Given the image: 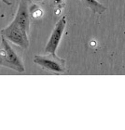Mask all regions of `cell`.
Masks as SVG:
<instances>
[{
    "label": "cell",
    "instance_id": "3957f363",
    "mask_svg": "<svg viewBox=\"0 0 125 130\" xmlns=\"http://www.w3.org/2000/svg\"><path fill=\"white\" fill-rule=\"evenodd\" d=\"M1 35L5 36L9 42L20 46L21 48L27 49L29 47L30 42L28 38V32L22 28H20L19 26H17L14 22H11L8 26L2 29Z\"/></svg>",
    "mask_w": 125,
    "mask_h": 130
},
{
    "label": "cell",
    "instance_id": "8992f818",
    "mask_svg": "<svg viewBox=\"0 0 125 130\" xmlns=\"http://www.w3.org/2000/svg\"><path fill=\"white\" fill-rule=\"evenodd\" d=\"M49 1H51V6L55 9H62L65 6V0H49Z\"/></svg>",
    "mask_w": 125,
    "mask_h": 130
},
{
    "label": "cell",
    "instance_id": "7a4b0ae2",
    "mask_svg": "<svg viewBox=\"0 0 125 130\" xmlns=\"http://www.w3.org/2000/svg\"><path fill=\"white\" fill-rule=\"evenodd\" d=\"M33 61L45 70L56 73V74L65 73L66 71L65 60L59 58L55 53L54 54L47 53L46 55H35Z\"/></svg>",
    "mask_w": 125,
    "mask_h": 130
},
{
    "label": "cell",
    "instance_id": "52a82bcc",
    "mask_svg": "<svg viewBox=\"0 0 125 130\" xmlns=\"http://www.w3.org/2000/svg\"><path fill=\"white\" fill-rule=\"evenodd\" d=\"M0 1H2L4 4H6V5H8V6H10L11 5V2H9L8 0H0Z\"/></svg>",
    "mask_w": 125,
    "mask_h": 130
},
{
    "label": "cell",
    "instance_id": "6da1fadb",
    "mask_svg": "<svg viewBox=\"0 0 125 130\" xmlns=\"http://www.w3.org/2000/svg\"><path fill=\"white\" fill-rule=\"evenodd\" d=\"M0 66L10 68L19 73H23L25 71L22 59L12 49L9 41L3 35H1L0 44Z\"/></svg>",
    "mask_w": 125,
    "mask_h": 130
},
{
    "label": "cell",
    "instance_id": "5b68a950",
    "mask_svg": "<svg viewBox=\"0 0 125 130\" xmlns=\"http://www.w3.org/2000/svg\"><path fill=\"white\" fill-rule=\"evenodd\" d=\"M80 2L84 7L90 8L94 14L101 15L106 10V7L100 2H98L97 0H80Z\"/></svg>",
    "mask_w": 125,
    "mask_h": 130
},
{
    "label": "cell",
    "instance_id": "277c9868",
    "mask_svg": "<svg viewBox=\"0 0 125 130\" xmlns=\"http://www.w3.org/2000/svg\"><path fill=\"white\" fill-rule=\"evenodd\" d=\"M65 26H66V19L65 17L61 18L55 24L54 28L52 32V35L49 36L48 43L45 46V52L46 53H52L54 54L58 48V46L61 42L64 32H65Z\"/></svg>",
    "mask_w": 125,
    "mask_h": 130
},
{
    "label": "cell",
    "instance_id": "ba28073f",
    "mask_svg": "<svg viewBox=\"0 0 125 130\" xmlns=\"http://www.w3.org/2000/svg\"><path fill=\"white\" fill-rule=\"evenodd\" d=\"M35 2H42V1H44V0H34Z\"/></svg>",
    "mask_w": 125,
    "mask_h": 130
}]
</instances>
